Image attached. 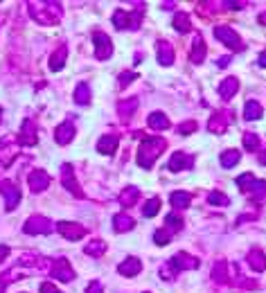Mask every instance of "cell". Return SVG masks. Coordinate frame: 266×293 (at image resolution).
<instances>
[{
	"label": "cell",
	"mask_w": 266,
	"mask_h": 293,
	"mask_svg": "<svg viewBox=\"0 0 266 293\" xmlns=\"http://www.w3.org/2000/svg\"><path fill=\"white\" fill-rule=\"evenodd\" d=\"M163 151H165V140L163 138L144 135L142 142H140V146H138V165L142 167V169H149Z\"/></svg>",
	"instance_id": "cell-1"
},
{
	"label": "cell",
	"mask_w": 266,
	"mask_h": 293,
	"mask_svg": "<svg viewBox=\"0 0 266 293\" xmlns=\"http://www.w3.org/2000/svg\"><path fill=\"white\" fill-rule=\"evenodd\" d=\"M29 14L36 23L41 25H54L64 16V9L59 3H32L29 5Z\"/></svg>",
	"instance_id": "cell-2"
},
{
	"label": "cell",
	"mask_w": 266,
	"mask_h": 293,
	"mask_svg": "<svg viewBox=\"0 0 266 293\" xmlns=\"http://www.w3.org/2000/svg\"><path fill=\"white\" fill-rule=\"evenodd\" d=\"M237 185L242 192H248L253 198H266V181H257L253 174H242L237 179Z\"/></svg>",
	"instance_id": "cell-3"
},
{
	"label": "cell",
	"mask_w": 266,
	"mask_h": 293,
	"mask_svg": "<svg viewBox=\"0 0 266 293\" xmlns=\"http://www.w3.org/2000/svg\"><path fill=\"white\" fill-rule=\"evenodd\" d=\"M140 16H142V9L140 12H124V9H117L115 14H113V25H115L117 30H135L140 23Z\"/></svg>",
	"instance_id": "cell-4"
},
{
	"label": "cell",
	"mask_w": 266,
	"mask_h": 293,
	"mask_svg": "<svg viewBox=\"0 0 266 293\" xmlns=\"http://www.w3.org/2000/svg\"><path fill=\"white\" fill-rule=\"evenodd\" d=\"M215 36L219 41H221L223 45H228V48L232 50H242V39H239V34L234 32L232 27H226V25H219L215 27Z\"/></svg>",
	"instance_id": "cell-5"
},
{
	"label": "cell",
	"mask_w": 266,
	"mask_h": 293,
	"mask_svg": "<svg viewBox=\"0 0 266 293\" xmlns=\"http://www.w3.org/2000/svg\"><path fill=\"white\" fill-rule=\"evenodd\" d=\"M23 230L27 235H48V232H52V221L48 217H29L27 221H25Z\"/></svg>",
	"instance_id": "cell-6"
},
{
	"label": "cell",
	"mask_w": 266,
	"mask_h": 293,
	"mask_svg": "<svg viewBox=\"0 0 266 293\" xmlns=\"http://www.w3.org/2000/svg\"><path fill=\"white\" fill-rule=\"evenodd\" d=\"M93 43H95V56L100 61H106L111 59L113 54V45H111V39H108L104 32H95L93 34Z\"/></svg>",
	"instance_id": "cell-7"
},
{
	"label": "cell",
	"mask_w": 266,
	"mask_h": 293,
	"mask_svg": "<svg viewBox=\"0 0 266 293\" xmlns=\"http://www.w3.org/2000/svg\"><path fill=\"white\" fill-rule=\"evenodd\" d=\"M56 230H59L61 237H66L68 242H79L86 235V228L79 226V223H72V221H61L56 223Z\"/></svg>",
	"instance_id": "cell-8"
},
{
	"label": "cell",
	"mask_w": 266,
	"mask_h": 293,
	"mask_svg": "<svg viewBox=\"0 0 266 293\" xmlns=\"http://www.w3.org/2000/svg\"><path fill=\"white\" fill-rule=\"evenodd\" d=\"M0 194L5 196V206H7V210H16L18 203H20V190L14 183L5 181L0 183Z\"/></svg>",
	"instance_id": "cell-9"
},
{
	"label": "cell",
	"mask_w": 266,
	"mask_h": 293,
	"mask_svg": "<svg viewBox=\"0 0 266 293\" xmlns=\"http://www.w3.org/2000/svg\"><path fill=\"white\" fill-rule=\"evenodd\" d=\"M50 275L54 277V280H59V282H72L75 280V271H72V266H70L68 259H56L54 266H52V271H50Z\"/></svg>",
	"instance_id": "cell-10"
},
{
	"label": "cell",
	"mask_w": 266,
	"mask_h": 293,
	"mask_svg": "<svg viewBox=\"0 0 266 293\" xmlns=\"http://www.w3.org/2000/svg\"><path fill=\"white\" fill-rule=\"evenodd\" d=\"M27 185H29V190H32V192L48 190V187H50V174H48V171H43V169H36V171H32V174L27 176Z\"/></svg>",
	"instance_id": "cell-11"
},
{
	"label": "cell",
	"mask_w": 266,
	"mask_h": 293,
	"mask_svg": "<svg viewBox=\"0 0 266 293\" xmlns=\"http://www.w3.org/2000/svg\"><path fill=\"white\" fill-rule=\"evenodd\" d=\"M61 183L72 196H81V190L75 181V171H72V165H64L61 167Z\"/></svg>",
	"instance_id": "cell-12"
},
{
	"label": "cell",
	"mask_w": 266,
	"mask_h": 293,
	"mask_svg": "<svg viewBox=\"0 0 266 293\" xmlns=\"http://www.w3.org/2000/svg\"><path fill=\"white\" fill-rule=\"evenodd\" d=\"M18 142L25 144V146H34L39 142V138H36V124L32 120H25L23 122V129H20V135H18Z\"/></svg>",
	"instance_id": "cell-13"
},
{
	"label": "cell",
	"mask_w": 266,
	"mask_h": 293,
	"mask_svg": "<svg viewBox=\"0 0 266 293\" xmlns=\"http://www.w3.org/2000/svg\"><path fill=\"white\" fill-rule=\"evenodd\" d=\"M171 266H174V271L179 273V271H187V269H196L199 266V261H196L192 255H187V253H179V255H174L171 259H167Z\"/></svg>",
	"instance_id": "cell-14"
},
{
	"label": "cell",
	"mask_w": 266,
	"mask_h": 293,
	"mask_svg": "<svg viewBox=\"0 0 266 293\" xmlns=\"http://www.w3.org/2000/svg\"><path fill=\"white\" fill-rule=\"evenodd\" d=\"M72 138H75V124H72V120H68V122L59 124L54 131V140L59 144H68L72 142Z\"/></svg>",
	"instance_id": "cell-15"
},
{
	"label": "cell",
	"mask_w": 266,
	"mask_h": 293,
	"mask_svg": "<svg viewBox=\"0 0 266 293\" xmlns=\"http://www.w3.org/2000/svg\"><path fill=\"white\" fill-rule=\"evenodd\" d=\"M228 122H230V120H228L226 113H217L215 118L208 120V131L215 135H223L228 131Z\"/></svg>",
	"instance_id": "cell-16"
},
{
	"label": "cell",
	"mask_w": 266,
	"mask_h": 293,
	"mask_svg": "<svg viewBox=\"0 0 266 293\" xmlns=\"http://www.w3.org/2000/svg\"><path fill=\"white\" fill-rule=\"evenodd\" d=\"M117 271H120V275H124V277H133L142 271V264H140L138 257H127L124 261H120Z\"/></svg>",
	"instance_id": "cell-17"
},
{
	"label": "cell",
	"mask_w": 266,
	"mask_h": 293,
	"mask_svg": "<svg viewBox=\"0 0 266 293\" xmlns=\"http://www.w3.org/2000/svg\"><path fill=\"white\" fill-rule=\"evenodd\" d=\"M117 144H120V138H117V135H102L100 142H97V151H100V154L111 156V154H115Z\"/></svg>",
	"instance_id": "cell-18"
},
{
	"label": "cell",
	"mask_w": 266,
	"mask_h": 293,
	"mask_svg": "<svg viewBox=\"0 0 266 293\" xmlns=\"http://www.w3.org/2000/svg\"><path fill=\"white\" fill-rule=\"evenodd\" d=\"M237 91H239V81L234 79V77H228V79H223L219 83V95L223 99H232L237 95Z\"/></svg>",
	"instance_id": "cell-19"
},
{
	"label": "cell",
	"mask_w": 266,
	"mask_h": 293,
	"mask_svg": "<svg viewBox=\"0 0 266 293\" xmlns=\"http://www.w3.org/2000/svg\"><path fill=\"white\" fill-rule=\"evenodd\" d=\"M169 203H171V208H176V210H185V208L192 203V194H190V192H185V190L171 192Z\"/></svg>",
	"instance_id": "cell-20"
},
{
	"label": "cell",
	"mask_w": 266,
	"mask_h": 293,
	"mask_svg": "<svg viewBox=\"0 0 266 293\" xmlns=\"http://www.w3.org/2000/svg\"><path fill=\"white\" fill-rule=\"evenodd\" d=\"M156 50H158V64L160 66H171V64H174V48H171L167 41H160Z\"/></svg>",
	"instance_id": "cell-21"
},
{
	"label": "cell",
	"mask_w": 266,
	"mask_h": 293,
	"mask_svg": "<svg viewBox=\"0 0 266 293\" xmlns=\"http://www.w3.org/2000/svg\"><path fill=\"white\" fill-rule=\"evenodd\" d=\"M138 196H140V190L138 187H127V190L120 192V206L124 208H131L138 203Z\"/></svg>",
	"instance_id": "cell-22"
},
{
	"label": "cell",
	"mask_w": 266,
	"mask_h": 293,
	"mask_svg": "<svg viewBox=\"0 0 266 293\" xmlns=\"http://www.w3.org/2000/svg\"><path fill=\"white\" fill-rule=\"evenodd\" d=\"M194 165V160L190 158V156H185V154H174L169 158V169L171 171H181V169H185V167H192Z\"/></svg>",
	"instance_id": "cell-23"
},
{
	"label": "cell",
	"mask_w": 266,
	"mask_h": 293,
	"mask_svg": "<svg viewBox=\"0 0 266 293\" xmlns=\"http://www.w3.org/2000/svg\"><path fill=\"white\" fill-rule=\"evenodd\" d=\"M66 59H68V48H66V45H61V48L50 56V70H54V72L61 70V68L66 66Z\"/></svg>",
	"instance_id": "cell-24"
},
{
	"label": "cell",
	"mask_w": 266,
	"mask_h": 293,
	"mask_svg": "<svg viewBox=\"0 0 266 293\" xmlns=\"http://www.w3.org/2000/svg\"><path fill=\"white\" fill-rule=\"evenodd\" d=\"M244 118L250 120V122L262 118V106H259L257 99H248L246 102V106H244Z\"/></svg>",
	"instance_id": "cell-25"
},
{
	"label": "cell",
	"mask_w": 266,
	"mask_h": 293,
	"mask_svg": "<svg viewBox=\"0 0 266 293\" xmlns=\"http://www.w3.org/2000/svg\"><path fill=\"white\" fill-rule=\"evenodd\" d=\"M149 127L156 129V131H165V129L171 127V122H169V118H167L165 113H151L149 115Z\"/></svg>",
	"instance_id": "cell-26"
},
{
	"label": "cell",
	"mask_w": 266,
	"mask_h": 293,
	"mask_svg": "<svg viewBox=\"0 0 266 293\" xmlns=\"http://www.w3.org/2000/svg\"><path fill=\"white\" fill-rule=\"evenodd\" d=\"M205 54H208L205 43H203V39H201V36H196L194 45H192V64H203V59H205Z\"/></svg>",
	"instance_id": "cell-27"
},
{
	"label": "cell",
	"mask_w": 266,
	"mask_h": 293,
	"mask_svg": "<svg viewBox=\"0 0 266 293\" xmlns=\"http://www.w3.org/2000/svg\"><path fill=\"white\" fill-rule=\"evenodd\" d=\"M248 264H250V269H255V271H264L266 269V255L262 253V250H250L248 253Z\"/></svg>",
	"instance_id": "cell-28"
},
{
	"label": "cell",
	"mask_w": 266,
	"mask_h": 293,
	"mask_svg": "<svg viewBox=\"0 0 266 293\" xmlns=\"http://www.w3.org/2000/svg\"><path fill=\"white\" fill-rule=\"evenodd\" d=\"M117 111H120V118L129 120L135 111H138V97H131V99H127V102H120Z\"/></svg>",
	"instance_id": "cell-29"
},
{
	"label": "cell",
	"mask_w": 266,
	"mask_h": 293,
	"mask_svg": "<svg viewBox=\"0 0 266 293\" xmlns=\"http://www.w3.org/2000/svg\"><path fill=\"white\" fill-rule=\"evenodd\" d=\"M113 226H115L117 232H129L135 223H133L131 217H127V214H115V217H113Z\"/></svg>",
	"instance_id": "cell-30"
},
{
	"label": "cell",
	"mask_w": 266,
	"mask_h": 293,
	"mask_svg": "<svg viewBox=\"0 0 266 293\" xmlns=\"http://www.w3.org/2000/svg\"><path fill=\"white\" fill-rule=\"evenodd\" d=\"M165 230L167 232H181L183 230V219L179 217V214H167L165 217Z\"/></svg>",
	"instance_id": "cell-31"
},
{
	"label": "cell",
	"mask_w": 266,
	"mask_h": 293,
	"mask_svg": "<svg viewBox=\"0 0 266 293\" xmlns=\"http://www.w3.org/2000/svg\"><path fill=\"white\" fill-rule=\"evenodd\" d=\"M239 158H242V154H239L237 149H228L221 154V165L226 167V169H230V167H234L239 163Z\"/></svg>",
	"instance_id": "cell-32"
},
{
	"label": "cell",
	"mask_w": 266,
	"mask_h": 293,
	"mask_svg": "<svg viewBox=\"0 0 266 293\" xmlns=\"http://www.w3.org/2000/svg\"><path fill=\"white\" fill-rule=\"evenodd\" d=\"M75 102L77 104H91V86H88V83H79V86H77Z\"/></svg>",
	"instance_id": "cell-33"
},
{
	"label": "cell",
	"mask_w": 266,
	"mask_h": 293,
	"mask_svg": "<svg viewBox=\"0 0 266 293\" xmlns=\"http://www.w3.org/2000/svg\"><path fill=\"white\" fill-rule=\"evenodd\" d=\"M104 250H106V244H104L102 239H93L91 244L83 246V253H86V255H95V257H97V255H102Z\"/></svg>",
	"instance_id": "cell-34"
},
{
	"label": "cell",
	"mask_w": 266,
	"mask_h": 293,
	"mask_svg": "<svg viewBox=\"0 0 266 293\" xmlns=\"http://www.w3.org/2000/svg\"><path fill=\"white\" fill-rule=\"evenodd\" d=\"M174 27L179 30L181 34H183V32H187V30L192 27V23H190V16H187L185 12H179V14H176V16H174Z\"/></svg>",
	"instance_id": "cell-35"
},
{
	"label": "cell",
	"mask_w": 266,
	"mask_h": 293,
	"mask_svg": "<svg viewBox=\"0 0 266 293\" xmlns=\"http://www.w3.org/2000/svg\"><path fill=\"white\" fill-rule=\"evenodd\" d=\"M212 277L217 282H226L228 280V261H217L215 269H212Z\"/></svg>",
	"instance_id": "cell-36"
},
{
	"label": "cell",
	"mask_w": 266,
	"mask_h": 293,
	"mask_svg": "<svg viewBox=\"0 0 266 293\" xmlns=\"http://www.w3.org/2000/svg\"><path fill=\"white\" fill-rule=\"evenodd\" d=\"M158 210H160V198H149L147 206H144V210H142V214L149 219V217H156Z\"/></svg>",
	"instance_id": "cell-37"
},
{
	"label": "cell",
	"mask_w": 266,
	"mask_h": 293,
	"mask_svg": "<svg viewBox=\"0 0 266 293\" xmlns=\"http://www.w3.org/2000/svg\"><path fill=\"white\" fill-rule=\"evenodd\" d=\"M242 144L246 146V151H255L259 146V138L255 133H244V138H242Z\"/></svg>",
	"instance_id": "cell-38"
},
{
	"label": "cell",
	"mask_w": 266,
	"mask_h": 293,
	"mask_svg": "<svg viewBox=\"0 0 266 293\" xmlns=\"http://www.w3.org/2000/svg\"><path fill=\"white\" fill-rule=\"evenodd\" d=\"M208 201L212 203V206H228L230 203V198L223 196L221 192H210V196H208Z\"/></svg>",
	"instance_id": "cell-39"
},
{
	"label": "cell",
	"mask_w": 266,
	"mask_h": 293,
	"mask_svg": "<svg viewBox=\"0 0 266 293\" xmlns=\"http://www.w3.org/2000/svg\"><path fill=\"white\" fill-rule=\"evenodd\" d=\"M154 242L158 244V246H167V244H169V232H167L165 228L156 230V232H154Z\"/></svg>",
	"instance_id": "cell-40"
},
{
	"label": "cell",
	"mask_w": 266,
	"mask_h": 293,
	"mask_svg": "<svg viewBox=\"0 0 266 293\" xmlns=\"http://www.w3.org/2000/svg\"><path fill=\"white\" fill-rule=\"evenodd\" d=\"M194 131H196V122H194V120H187V122H183L179 127V133L181 135H190V133H194Z\"/></svg>",
	"instance_id": "cell-41"
},
{
	"label": "cell",
	"mask_w": 266,
	"mask_h": 293,
	"mask_svg": "<svg viewBox=\"0 0 266 293\" xmlns=\"http://www.w3.org/2000/svg\"><path fill=\"white\" fill-rule=\"evenodd\" d=\"M135 79H138V75H135V72H122V75H120V88L129 86V83L135 81Z\"/></svg>",
	"instance_id": "cell-42"
},
{
	"label": "cell",
	"mask_w": 266,
	"mask_h": 293,
	"mask_svg": "<svg viewBox=\"0 0 266 293\" xmlns=\"http://www.w3.org/2000/svg\"><path fill=\"white\" fill-rule=\"evenodd\" d=\"M86 293H104V289H102V284H100V282H97V280H93L91 284H88Z\"/></svg>",
	"instance_id": "cell-43"
},
{
	"label": "cell",
	"mask_w": 266,
	"mask_h": 293,
	"mask_svg": "<svg viewBox=\"0 0 266 293\" xmlns=\"http://www.w3.org/2000/svg\"><path fill=\"white\" fill-rule=\"evenodd\" d=\"M41 293H61V291H56L54 284H50V282H43L41 284Z\"/></svg>",
	"instance_id": "cell-44"
},
{
	"label": "cell",
	"mask_w": 266,
	"mask_h": 293,
	"mask_svg": "<svg viewBox=\"0 0 266 293\" xmlns=\"http://www.w3.org/2000/svg\"><path fill=\"white\" fill-rule=\"evenodd\" d=\"M7 255H9V246H5V244H3V246H0V261L7 257Z\"/></svg>",
	"instance_id": "cell-45"
},
{
	"label": "cell",
	"mask_w": 266,
	"mask_h": 293,
	"mask_svg": "<svg viewBox=\"0 0 266 293\" xmlns=\"http://www.w3.org/2000/svg\"><path fill=\"white\" fill-rule=\"evenodd\" d=\"M259 66L266 68V52H262V54H259Z\"/></svg>",
	"instance_id": "cell-46"
},
{
	"label": "cell",
	"mask_w": 266,
	"mask_h": 293,
	"mask_svg": "<svg viewBox=\"0 0 266 293\" xmlns=\"http://www.w3.org/2000/svg\"><path fill=\"white\" fill-rule=\"evenodd\" d=\"M259 20H262V23L266 25V14H262V16H259Z\"/></svg>",
	"instance_id": "cell-47"
},
{
	"label": "cell",
	"mask_w": 266,
	"mask_h": 293,
	"mask_svg": "<svg viewBox=\"0 0 266 293\" xmlns=\"http://www.w3.org/2000/svg\"><path fill=\"white\" fill-rule=\"evenodd\" d=\"M259 160H262V165H266V154H262V158H259Z\"/></svg>",
	"instance_id": "cell-48"
},
{
	"label": "cell",
	"mask_w": 266,
	"mask_h": 293,
	"mask_svg": "<svg viewBox=\"0 0 266 293\" xmlns=\"http://www.w3.org/2000/svg\"><path fill=\"white\" fill-rule=\"evenodd\" d=\"M0 122H3V108H0Z\"/></svg>",
	"instance_id": "cell-49"
}]
</instances>
